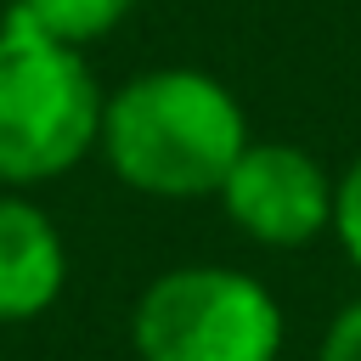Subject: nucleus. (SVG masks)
I'll list each match as a JSON object with an SVG mask.
<instances>
[{
	"label": "nucleus",
	"mask_w": 361,
	"mask_h": 361,
	"mask_svg": "<svg viewBox=\"0 0 361 361\" xmlns=\"http://www.w3.org/2000/svg\"><path fill=\"white\" fill-rule=\"evenodd\" d=\"M316 361H361V293L333 310V322L322 327Z\"/></svg>",
	"instance_id": "8"
},
{
	"label": "nucleus",
	"mask_w": 361,
	"mask_h": 361,
	"mask_svg": "<svg viewBox=\"0 0 361 361\" xmlns=\"http://www.w3.org/2000/svg\"><path fill=\"white\" fill-rule=\"evenodd\" d=\"M102 85L90 56L17 6L0 17V186L34 192L62 180L96 152L102 130Z\"/></svg>",
	"instance_id": "2"
},
{
	"label": "nucleus",
	"mask_w": 361,
	"mask_h": 361,
	"mask_svg": "<svg viewBox=\"0 0 361 361\" xmlns=\"http://www.w3.org/2000/svg\"><path fill=\"white\" fill-rule=\"evenodd\" d=\"M248 141L243 102L203 68H147L102 96V164L158 203L214 197Z\"/></svg>",
	"instance_id": "1"
},
{
	"label": "nucleus",
	"mask_w": 361,
	"mask_h": 361,
	"mask_svg": "<svg viewBox=\"0 0 361 361\" xmlns=\"http://www.w3.org/2000/svg\"><path fill=\"white\" fill-rule=\"evenodd\" d=\"M333 237L344 248V259L361 271V152L344 164V175L333 180Z\"/></svg>",
	"instance_id": "7"
},
{
	"label": "nucleus",
	"mask_w": 361,
	"mask_h": 361,
	"mask_svg": "<svg viewBox=\"0 0 361 361\" xmlns=\"http://www.w3.org/2000/svg\"><path fill=\"white\" fill-rule=\"evenodd\" d=\"M28 23H39L45 34H56V39H68V45H90V39H102V34H113L130 11H135V0H11Z\"/></svg>",
	"instance_id": "6"
},
{
	"label": "nucleus",
	"mask_w": 361,
	"mask_h": 361,
	"mask_svg": "<svg viewBox=\"0 0 361 361\" xmlns=\"http://www.w3.org/2000/svg\"><path fill=\"white\" fill-rule=\"evenodd\" d=\"M282 299L237 265H169L130 305L135 361H282Z\"/></svg>",
	"instance_id": "3"
},
{
	"label": "nucleus",
	"mask_w": 361,
	"mask_h": 361,
	"mask_svg": "<svg viewBox=\"0 0 361 361\" xmlns=\"http://www.w3.org/2000/svg\"><path fill=\"white\" fill-rule=\"evenodd\" d=\"M214 197L259 248H310L333 231V175L293 141H248Z\"/></svg>",
	"instance_id": "4"
},
{
	"label": "nucleus",
	"mask_w": 361,
	"mask_h": 361,
	"mask_svg": "<svg viewBox=\"0 0 361 361\" xmlns=\"http://www.w3.org/2000/svg\"><path fill=\"white\" fill-rule=\"evenodd\" d=\"M68 288L62 226L28 197L0 186V327L39 322Z\"/></svg>",
	"instance_id": "5"
}]
</instances>
